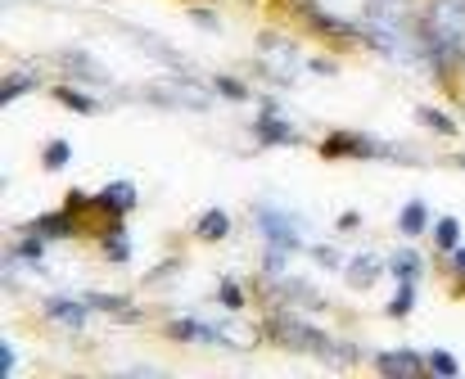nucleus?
<instances>
[{"label": "nucleus", "mask_w": 465, "mask_h": 379, "mask_svg": "<svg viewBox=\"0 0 465 379\" xmlns=\"http://www.w3.org/2000/svg\"><path fill=\"white\" fill-rule=\"evenodd\" d=\"M321 154H325V159H339V154H352V159H411V154L398 150V145H384V141H375V136H348V131L330 136V141L321 145Z\"/></svg>", "instance_id": "1"}, {"label": "nucleus", "mask_w": 465, "mask_h": 379, "mask_svg": "<svg viewBox=\"0 0 465 379\" xmlns=\"http://www.w3.org/2000/svg\"><path fill=\"white\" fill-rule=\"evenodd\" d=\"M258 226H262V235H267L272 248H281V253L303 248V239H299V221H294L290 212H281V208H258Z\"/></svg>", "instance_id": "2"}, {"label": "nucleus", "mask_w": 465, "mask_h": 379, "mask_svg": "<svg viewBox=\"0 0 465 379\" xmlns=\"http://www.w3.org/2000/svg\"><path fill=\"white\" fill-rule=\"evenodd\" d=\"M375 366H380L384 375H398V379L430 375V357H420V353H407V348H398V353H380V357H375Z\"/></svg>", "instance_id": "3"}, {"label": "nucleus", "mask_w": 465, "mask_h": 379, "mask_svg": "<svg viewBox=\"0 0 465 379\" xmlns=\"http://www.w3.org/2000/svg\"><path fill=\"white\" fill-rule=\"evenodd\" d=\"M380 271H389V262L375 258V253H357V258H348V267H343V276H348L352 289H371V285L380 280Z\"/></svg>", "instance_id": "4"}, {"label": "nucleus", "mask_w": 465, "mask_h": 379, "mask_svg": "<svg viewBox=\"0 0 465 379\" xmlns=\"http://www.w3.org/2000/svg\"><path fill=\"white\" fill-rule=\"evenodd\" d=\"M59 68H64V77H82V82H95V86L109 82V73H104L100 63H91L82 50H64V54H59Z\"/></svg>", "instance_id": "5"}, {"label": "nucleus", "mask_w": 465, "mask_h": 379, "mask_svg": "<svg viewBox=\"0 0 465 379\" xmlns=\"http://www.w3.org/2000/svg\"><path fill=\"white\" fill-rule=\"evenodd\" d=\"M136 203H141V194H136V186H127V181H114L109 190L95 194V208H100V212H118V217L132 212Z\"/></svg>", "instance_id": "6"}, {"label": "nucleus", "mask_w": 465, "mask_h": 379, "mask_svg": "<svg viewBox=\"0 0 465 379\" xmlns=\"http://www.w3.org/2000/svg\"><path fill=\"white\" fill-rule=\"evenodd\" d=\"M253 136H258L262 145H299V131H294L285 118H276V113L258 118V122H253Z\"/></svg>", "instance_id": "7"}, {"label": "nucleus", "mask_w": 465, "mask_h": 379, "mask_svg": "<svg viewBox=\"0 0 465 379\" xmlns=\"http://www.w3.org/2000/svg\"><path fill=\"white\" fill-rule=\"evenodd\" d=\"M86 312H91V303L82 307L77 298H45V316L59 321V326H68V330H82L86 326Z\"/></svg>", "instance_id": "8"}, {"label": "nucleus", "mask_w": 465, "mask_h": 379, "mask_svg": "<svg viewBox=\"0 0 465 379\" xmlns=\"http://www.w3.org/2000/svg\"><path fill=\"white\" fill-rule=\"evenodd\" d=\"M425 226H430V203H425V199H411V203L398 212V230H402L407 239H416V235H425Z\"/></svg>", "instance_id": "9"}, {"label": "nucleus", "mask_w": 465, "mask_h": 379, "mask_svg": "<svg viewBox=\"0 0 465 379\" xmlns=\"http://www.w3.org/2000/svg\"><path fill=\"white\" fill-rule=\"evenodd\" d=\"M194 235H199V239H208V244H217V239H226V235H231V217H226L222 208H208V212L199 217Z\"/></svg>", "instance_id": "10"}, {"label": "nucleus", "mask_w": 465, "mask_h": 379, "mask_svg": "<svg viewBox=\"0 0 465 379\" xmlns=\"http://www.w3.org/2000/svg\"><path fill=\"white\" fill-rule=\"evenodd\" d=\"M384 262H389V276H393V280H416V276L425 271V262H420L411 248H393Z\"/></svg>", "instance_id": "11"}, {"label": "nucleus", "mask_w": 465, "mask_h": 379, "mask_svg": "<svg viewBox=\"0 0 465 379\" xmlns=\"http://www.w3.org/2000/svg\"><path fill=\"white\" fill-rule=\"evenodd\" d=\"M27 230H36L41 239H68L73 235V217L68 212H54V217H36Z\"/></svg>", "instance_id": "12"}, {"label": "nucleus", "mask_w": 465, "mask_h": 379, "mask_svg": "<svg viewBox=\"0 0 465 379\" xmlns=\"http://www.w3.org/2000/svg\"><path fill=\"white\" fill-rule=\"evenodd\" d=\"M434 244H439L443 253L461 248V221H457V217H439V221H434Z\"/></svg>", "instance_id": "13"}, {"label": "nucleus", "mask_w": 465, "mask_h": 379, "mask_svg": "<svg viewBox=\"0 0 465 379\" xmlns=\"http://www.w3.org/2000/svg\"><path fill=\"white\" fill-rule=\"evenodd\" d=\"M411 307H416V280H402V289L393 294V303H389L384 312H389L393 321H407V316H411Z\"/></svg>", "instance_id": "14"}, {"label": "nucleus", "mask_w": 465, "mask_h": 379, "mask_svg": "<svg viewBox=\"0 0 465 379\" xmlns=\"http://www.w3.org/2000/svg\"><path fill=\"white\" fill-rule=\"evenodd\" d=\"M41 163H45L50 172L68 168V163H73V145H68V141H50V145L41 150Z\"/></svg>", "instance_id": "15"}, {"label": "nucleus", "mask_w": 465, "mask_h": 379, "mask_svg": "<svg viewBox=\"0 0 465 379\" xmlns=\"http://www.w3.org/2000/svg\"><path fill=\"white\" fill-rule=\"evenodd\" d=\"M416 118H420L430 131H439V136H457V122H452L448 113H439V109H416Z\"/></svg>", "instance_id": "16"}, {"label": "nucleus", "mask_w": 465, "mask_h": 379, "mask_svg": "<svg viewBox=\"0 0 465 379\" xmlns=\"http://www.w3.org/2000/svg\"><path fill=\"white\" fill-rule=\"evenodd\" d=\"M104 253H109L114 262H127V258H132V248H127V239H123V221L109 226V235H104Z\"/></svg>", "instance_id": "17"}, {"label": "nucleus", "mask_w": 465, "mask_h": 379, "mask_svg": "<svg viewBox=\"0 0 465 379\" xmlns=\"http://www.w3.org/2000/svg\"><path fill=\"white\" fill-rule=\"evenodd\" d=\"M32 86H36V77H32V73H27V77H23V73H9V82H5V91H0V100L9 104V100H18V95H27Z\"/></svg>", "instance_id": "18"}, {"label": "nucleus", "mask_w": 465, "mask_h": 379, "mask_svg": "<svg viewBox=\"0 0 465 379\" xmlns=\"http://www.w3.org/2000/svg\"><path fill=\"white\" fill-rule=\"evenodd\" d=\"M54 100H59V104H68V109H77V113H95V109H100L95 100H86V95H77L73 86H59V91H54Z\"/></svg>", "instance_id": "19"}, {"label": "nucleus", "mask_w": 465, "mask_h": 379, "mask_svg": "<svg viewBox=\"0 0 465 379\" xmlns=\"http://www.w3.org/2000/svg\"><path fill=\"white\" fill-rule=\"evenodd\" d=\"M86 303L95 312H123L127 307V298H118V294H86ZM123 321H132V312H123Z\"/></svg>", "instance_id": "20"}, {"label": "nucleus", "mask_w": 465, "mask_h": 379, "mask_svg": "<svg viewBox=\"0 0 465 379\" xmlns=\"http://www.w3.org/2000/svg\"><path fill=\"white\" fill-rule=\"evenodd\" d=\"M430 371H434V375H443V379H452L461 366H457V357H448V353H430Z\"/></svg>", "instance_id": "21"}, {"label": "nucleus", "mask_w": 465, "mask_h": 379, "mask_svg": "<svg viewBox=\"0 0 465 379\" xmlns=\"http://www.w3.org/2000/svg\"><path fill=\"white\" fill-rule=\"evenodd\" d=\"M217 86H222V95H226V100H249V91H244L240 82H231V77H217Z\"/></svg>", "instance_id": "22"}, {"label": "nucleus", "mask_w": 465, "mask_h": 379, "mask_svg": "<svg viewBox=\"0 0 465 379\" xmlns=\"http://www.w3.org/2000/svg\"><path fill=\"white\" fill-rule=\"evenodd\" d=\"M222 303H226V307H231V312H240V307H244V298H240V289H235V285H231V280H226V285H222Z\"/></svg>", "instance_id": "23"}, {"label": "nucleus", "mask_w": 465, "mask_h": 379, "mask_svg": "<svg viewBox=\"0 0 465 379\" xmlns=\"http://www.w3.org/2000/svg\"><path fill=\"white\" fill-rule=\"evenodd\" d=\"M0 357H5V375H14V362H18V353H14V344H9V339H5Z\"/></svg>", "instance_id": "24"}, {"label": "nucleus", "mask_w": 465, "mask_h": 379, "mask_svg": "<svg viewBox=\"0 0 465 379\" xmlns=\"http://www.w3.org/2000/svg\"><path fill=\"white\" fill-rule=\"evenodd\" d=\"M452 271L465 280V244H461V248H452Z\"/></svg>", "instance_id": "25"}, {"label": "nucleus", "mask_w": 465, "mask_h": 379, "mask_svg": "<svg viewBox=\"0 0 465 379\" xmlns=\"http://www.w3.org/2000/svg\"><path fill=\"white\" fill-rule=\"evenodd\" d=\"M357 226H361L357 212H343V217H339V230H357Z\"/></svg>", "instance_id": "26"}, {"label": "nucleus", "mask_w": 465, "mask_h": 379, "mask_svg": "<svg viewBox=\"0 0 465 379\" xmlns=\"http://www.w3.org/2000/svg\"><path fill=\"white\" fill-rule=\"evenodd\" d=\"M457 168H465V154H461V159H457Z\"/></svg>", "instance_id": "27"}]
</instances>
